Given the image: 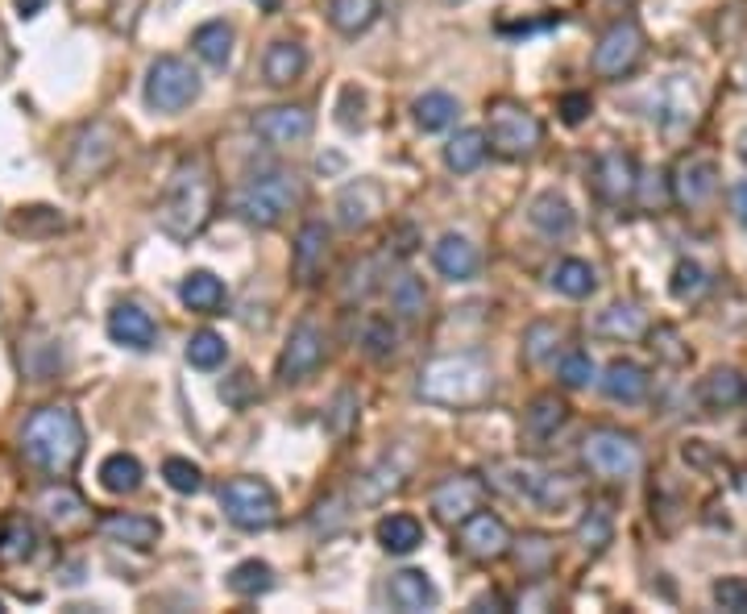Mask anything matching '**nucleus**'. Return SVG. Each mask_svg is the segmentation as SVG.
I'll list each match as a JSON object with an SVG mask.
<instances>
[{
    "instance_id": "1",
    "label": "nucleus",
    "mask_w": 747,
    "mask_h": 614,
    "mask_svg": "<svg viewBox=\"0 0 747 614\" xmlns=\"http://www.w3.org/2000/svg\"><path fill=\"white\" fill-rule=\"evenodd\" d=\"M216 204V183L204 158H183L175 175L166 179L163 204H159V229L175 241H191L204 233Z\"/></svg>"
},
{
    "instance_id": "2",
    "label": "nucleus",
    "mask_w": 747,
    "mask_h": 614,
    "mask_svg": "<svg viewBox=\"0 0 747 614\" xmlns=\"http://www.w3.org/2000/svg\"><path fill=\"white\" fill-rule=\"evenodd\" d=\"M22 452L34 470L63 477L79 465L84 457V424L71 407H42L25 420Z\"/></svg>"
},
{
    "instance_id": "3",
    "label": "nucleus",
    "mask_w": 747,
    "mask_h": 614,
    "mask_svg": "<svg viewBox=\"0 0 747 614\" xmlns=\"http://www.w3.org/2000/svg\"><path fill=\"white\" fill-rule=\"evenodd\" d=\"M494 391L491 366L478 354H448L428 361L416 382V395L436 407H478Z\"/></svg>"
},
{
    "instance_id": "4",
    "label": "nucleus",
    "mask_w": 747,
    "mask_h": 614,
    "mask_svg": "<svg viewBox=\"0 0 747 614\" xmlns=\"http://www.w3.org/2000/svg\"><path fill=\"white\" fill-rule=\"evenodd\" d=\"M300 200H304V183L295 179V170H257L237 188L233 208L245 225L275 229L291 208H300Z\"/></svg>"
},
{
    "instance_id": "5",
    "label": "nucleus",
    "mask_w": 747,
    "mask_h": 614,
    "mask_svg": "<svg viewBox=\"0 0 747 614\" xmlns=\"http://www.w3.org/2000/svg\"><path fill=\"white\" fill-rule=\"evenodd\" d=\"M491 482L498 490H507L515 498H528V502H536V507L553 511V515L578 495L565 473H548L540 470V465H532V461H503V465L491 470Z\"/></svg>"
},
{
    "instance_id": "6",
    "label": "nucleus",
    "mask_w": 747,
    "mask_h": 614,
    "mask_svg": "<svg viewBox=\"0 0 747 614\" xmlns=\"http://www.w3.org/2000/svg\"><path fill=\"white\" fill-rule=\"evenodd\" d=\"M220 511L241 532H266L279 520V495L262 477H233L220 486Z\"/></svg>"
},
{
    "instance_id": "7",
    "label": "nucleus",
    "mask_w": 747,
    "mask_h": 614,
    "mask_svg": "<svg viewBox=\"0 0 747 614\" xmlns=\"http://www.w3.org/2000/svg\"><path fill=\"white\" fill-rule=\"evenodd\" d=\"M582 457L590 473H598L607 482H623V477L640 473V465H644L640 440L631 432H619V427H594L582 440Z\"/></svg>"
},
{
    "instance_id": "8",
    "label": "nucleus",
    "mask_w": 747,
    "mask_h": 614,
    "mask_svg": "<svg viewBox=\"0 0 747 614\" xmlns=\"http://www.w3.org/2000/svg\"><path fill=\"white\" fill-rule=\"evenodd\" d=\"M486 138H491V145L503 154V158H523V154H532V150L540 145L544 129H540L536 113H528L523 104H515V100H498V104H491Z\"/></svg>"
},
{
    "instance_id": "9",
    "label": "nucleus",
    "mask_w": 747,
    "mask_h": 614,
    "mask_svg": "<svg viewBox=\"0 0 747 614\" xmlns=\"http://www.w3.org/2000/svg\"><path fill=\"white\" fill-rule=\"evenodd\" d=\"M195 95H200V75L191 72V63L175 59V54H163L150 63V75H145V104L150 108L179 113Z\"/></svg>"
},
{
    "instance_id": "10",
    "label": "nucleus",
    "mask_w": 747,
    "mask_h": 614,
    "mask_svg": "<svg viewBox=\"0 0 747 614\" xmlns=\"http://www.w3.org/2000/svg\"><path fill=\"white\" fill-rule=\"evenodd\" d=\"M644 59V29L631 22H615L594 47V75L603 79H623V75Z\"/></svg>"
},
{
    "instance_id": "11",
    "label": "nucleus",
    "mask_w": 747,
    "mask_h": 614,
    "mask_svg": "<svg viewBox=\"0 0 747 614\" xmlns=\"http://www.w3.org/2000/svg\"><path fill=\"white\" fill-rule=\"evenodd\" d=\"M320 361H325V332L316 329L312 320H304V324L291 329L287 345H282L279 379L287 382V386H291V382H304L320 370Z\"/></svg>"
},
{
    "instance_id": "12",
    "label": "nucleus",
    "mask_w": 747,
    "mask_h": 614,
    "mask_svg": "<svg viewBox=\"0 0 747 614\" xmlns=\"http://www.w3.org/2000/svg\"><path fill=\"white\" fill-rule=\"evenodd\" d=\"M457 543H461V552L473 557V561H498V557L511 552L515 540H511V527L498 520V515H491V511H473V515L461 523Z\"/></svg>"
},
{
    "instance_id": "13",
    "label": "nucleus",
    "mask_w": 747,
    "mask_h": 614,
    "mask_svg": "<svg viewBox=\"0 0 747 614\" xmlns=\"http://www.w3.org/2000/svg\"><path fill=\"white\" fill-rule=\"evenodd\" d=\"M482 498H486V482L461 473V477H448L432 490V511H436V520L461 527L473 511H482Z\"/></svg>"
},
{
    "instance_id": "14",
    "label": "nucleus",
    "mask_w": 747,
    "mask_h": 614,
    "mask_svg": "<svg viewBox=\"0 0 747 614\" xmlns=\"http://www.w3.org/2000/svg\"><path fill=\"white\" fill-rule=\"evenodd\" d=\"M328 270V229L320 220H307L295 233V250H291V274L300 286H316Z\"/></svg>"
},
{
    "instance_id": "15",
    "label": "nucleus",
    "mask_w": 747,
    "mask_h": 614,
    "mask_svg": "<svg viewBox=\"0 0 747 614\" xmlns=\"http://www.w3.org/2000/svg\"><path fill=\"white\" fill-rule=\"evenodd\" d=\"M254 133L270 145H295L312 133V113L295 108V104H275L254 113Z\"/></svg>"
},
{
    "instance_id": "16",
    "label": "nucleus",
    "mask_w": 747,
    "mask_h": 614,
    "mask_svg": "<svg viewBox=\"0 0 747 614\" xmlns=\"http://www.w3.org/2000/svg\"><path fill=\"white\" fill-rule=\"evenodd\" d=\"M719 188V163L714 158H681L673 170V200L681 208H701Z\"/></svg>"
},
{
    "instance_id": "17",
    "label": "nucleus",
    "mask_w": 747,
    "mask_h": 614,
    "mask_svg": "<svg viewBox=\"0 0 747 614\" xmlns=\"http://www.w3.org/2000/svg\"><path fill=\"white\" fill-rule=\"evenodd\" d=\"M635 158L628 150H603L598 163H594V188L607 204H623L635 195Z\"/></svg>"
},
{
    "instance_id": "18",
    "label": "nucleus",
    "mask_w": 747,
    "mask_h": 614,
    "mask_svg": "<svg viewBox=\"0 0 747 614\" xmlns=\"http://www.w3.org/2000/svg\"><path fill=\"white\" fill-rule=\"evenodd\" d=\"M117 158V133L109 125H92L79 133L75 154H71V175L79 179H96L100 170H109V163Z\"/></svg>"
},
{
    "instance_id": "19",
    "label": "nucleus",
    "mask_w": 747,
    "mask_h": 614,
    "mask_svg": "<svg viewBox=\"0 0 747 614\" xmlns=\"http://www.w3.org/2000/svg\"><path fill=\"white\" fill-rule=\"evenodd\" d=\"M382 216V188L374 179H357L337 195V220L345 229H366Z\"/></svg>"
},
{
    "instance_id": "20",
    "label": "nucleus",
    "mask_w": 747,
    "mask_h": 614,
    "mask_svg": "<svg viewBox=\"0 0 747 614\" xmlns=\"http://www.w3.org/2000/svg\"><path fill=\"white\" fill-rule=\"evenodd\" d=\"M109 336L125 345V349H154L159 341V324L150 320V311H141L138 304H121L109 311Z\"/></svg>"
},
{
    "instance_id": "21",
    "label": "nucleus",
    "mask_w": 747,
    "mask_h": 614,
    "mask_svg": "<svg viewBox=\"0 0 747 614\" xmlns=\"http://www.w3.org/2000/svg\"><path fill=\"white\" fill-rule=\"evenodd\" d=\"M432 261H436V270H441L444 279H453V283H469V279L478 274V266H482L478 245H473L469 236H457V233L441 236V241L432 245Z\"/></svg>"
},
{
    "instance_id": "22",
    "label": "nucleus",
    "mask_w": 747,
    "mask_h": 614,
    "mask_svg": "<svg viewBox=\"0 0 747 614\" xmlns=\"http://www.w3.org/2000/svg\"><path fill=\"white\" fill-rule=\"evenodd\" d=\"M648 386H653L648 370H644L640 361H631V357L610 361L607 374H603V391H607V399L623 402V407H635V402L648 399Z\"/></svg>"
},
{
    "instance_id": "23",
    "label": "nucleus",
    "mask_w": 747,
    "mask_h": 614,
    "mask_svg": "<svg viewBox=\"0 0 747 614\" xmlns=\"http://www.w3.org/2000/svg\"><path fill=\"white\" fill-rule=\"evenodd\" d=\"M100 536L113 543H125V548H154L159 536H163V527H159V520H150V515L113 511V515L100 520Z\"/></svg>"
},
{
    "instance_id": "24",
    "label": "nucleus",
    "mask_w": 747,
    "mask_h": 614,
    "mask_svg": "<svg viewBox=\"0 0 747 614\" xmlns=\"http://www.w3.org/2000/svg\"><path fill=\"white\" fill-rule=\"evenodd\" d=\"M391 606L395 611H407V614H416V611H432L436 606V586L428 581V573H420V568H403V573H395L391 577Z\"/></svg>"
},
{
    "instance_id": "25",
    "label": "nucleus",
    "mask_w": 747,
    "mask_h": 614,
    "mask_svg": "<svg viewBox=\"0 0 747 614\" xmlns=\"http://www.w3.org/2000/svg\"><path fill=\"white\" fill-rule=\"evenodd\" d=\"M262 72H266V84H275V88H287V84H295V79L307 72V50H304V42H291V38H282V42H270L266 59H262Z\"/></svg>"
},
{
    "instance_id": "26",
    "label": "nucleus",
    "mask_w": 747,
    "mask_h": 614,
    "mask_svg": "<svg viewBox=\"0 0 747 614\" xmlns=\"http://www.w3.org/2000/svg\"><path fill=\"white\" fill-rule=\"evenodd\" d=\"M179 299H183L191 311H200V316H220L225 304H229V291H225V283H220L216 274H208V270H191L183 279V286H179Z\"/></svg>"
},
{
    "instance_id": "27",
    "label": "nucleus",
    "mask_w": 747,
    "mask_h": 614,
    "mask_svg": "<svg viewBox=\"0 0 747 614\" xmlns=\"http://www.w3.org/2000/svg\"><path fill=\"white\" fill-rule=\"evenodd\" d=\"M532 225H536L544 236H569L573 233V225H578V216H573V208H569V200L565 195H557V191H544V195H536V204H532Z\"/></svg>"
},
{
    "instance_id": "28",
    "label": "nucleus",
    "mask_w": 747,
    "mask_h": 614,
    "mask_svg": "<svg viewBox=\"0 0 747 614\" xmlns=\"http://www.w3.org/2000/svg\"><path fill=\"white\" fill-rule=\"evenodd\" d=\"M565 420H569V407L557 395H536L528 402V411H523V427H528L532 440H553L565 427Z\"/></svg>"
},
{
    "instance_id": "29",
    "label": "nucleus",
    "mask_w": 747,
    "mask_h": 614,
    "mask_svg": "<svg viewBox=\"0 0 747 614\" xmlns=\"http://www.w3.org/2000/svg\"><path fill=\"white\" fill-rule=\"evenodd\" d=\"M548 283H553V291H560L565 299H585V295L598 291V270L582 258H565L553 266V279H548Z\"/></svg>"
},
{
    "instance_id": "30",
    "label": "nucleus",
    "mask_w": 747,
    "mask_h": 614,
    "mask_svg": "<svg viewBox=\"0 0 747 614\" xmlns=\"http://www.w3.org/2000/svg\"><path fill=\"white\" fill-rule=\"evenodd\" d=\"M378 543L391 557H407L423 543V523L416 515H387V520H378Z\"/></svg>"
},
{
    "instance_id": "31",
    "label": "nucleus",
    "mask_w": 747,
    "mask_h": 614,
    "mask_svg": "<svg viewBox=\"0 0 747 614\" xmlns=\"http://www.w3.org/2000/svg\"><path fill=\"white\" fill-rule=\"evenodd\" d=\"M744 399H747V382L735 370H710L701 379V402L710 411H731V407H739Z\"/></svg>"
},
{
    "instance_id": "32",
    "label": "nucleus",
    "mask_w": 747,
    "mask_h": 614,
    "mask_svg": "<svg viewBox=\"0 0 747 614\" xmlns=\"http://www.w3.org/2000/svg\"><path fill=\"white\" fill-rule=\"evenodd\" d=\"M34 548H38V532L25 515L0 523V565H22L34 557Z\"/></svg>"
},
{
    "instance_id": "33",
    "label": "nucleus",
    "mask_w": 747,
    "mask_h": 614,
    "mask_svg": "<svg viewBox=\"0 0 747 614\" xmlns=\"http://www.w3.org/2000/svg\"><path fill=\"white\" fill-rule=\"evenodd\" d=\"M486 145H491V138L482 129H461L457 138H448V145H444V163H448V170H457V175H469V170L482 166Z\"/></svg>"
},
{
    "instance_id": "34",
    "label": "nucleus",
    "mask_w": 747,
    "mask_h": 614,
    "mask_svg": "<svg viewBox=\"0 0 747 614\" xmlns=\"http://www.w3.org/2000/svg\"><path fill=\"white\" fill-rule=\"evenodd\" d=\"M100 486L109 495H134L141 486V461L129 452H113L100 461Z\"/></svg>"
},
{
    "instance_id": "35",
    "label": "nucleus",
    "mask_w": 747,
    "mask_h": 614,
    "mask_svg": "<svg viewBox=\"0 0 747 614\" xmlns=\"http://www.w3.org/2000/svg\"><path fill=\"white\" fill-rule=\"evenodd\" d=\"M191 47H195V54H200L204 63L225 67V63H229V54H233V29H229L225 22L200 25V29L191 34Z\"/></svg>"
},
{
    "instance_id": "36",
    "label": "nucleus",
    "mask_w": 747,
    "mask_h": 614,
    "mask_svg": "<svg viewBox=\"0 0 747 614\" xmlns=\"http://www.w3.org/2000/svg\"><path fill=\"white\" fill-rule=\"evenodd\" d=\"M416 125H420L423 133H441V129H448L453 120H457V100L448 92H423L420 100H416Z\"/></svg>"
},
{
    "instance_id": "37",
    "label": "nucleus",
    "mask_w": 747,
    "mask_h": 614,
    "mask_svg": "<svg viewBox=\"0 0 747 614\" xmlns=\"http://www.w3.org/2000/svg\"><path fill=\"white\" fill-rule=\"evenodd\" d=\"M328 22L341 34H362V29H370L378 22V0H332Z\"/></svg>"
},
{
    "instance_id": "38",
    "label": "nucleus",
    "mask_w": 747,
    "mask_h": 614,
    "mask_svg": "<svg viewBox=\"0 0 747 614\" xmlns=\"http://www.w3.org/2000/svg\"><path fill=\"white\" fill-rule=\"evenodd\" d=\"M42 515H47L50 523H59V527H71V523H84V498L75 495V490H67V486H50L47 495H42Z\"/></svg>"
},
{
    "instance_id": "39",
    "label": "nucleus",
    "mask_w": 747,
    "mask_h": 614,
    "mask_svg": "<svg viewBox=\"0 0 747 614\" xmlns=\"http://www.w3.org/2000/svg\"><path fill=\"white\" fill-rule=\"evenodd\" d=\"M13 233H25V236H47V233H59L67 229V220L59 216V208H47V204H34V208H17L13 220H9Z\"/></svg>"
},
{
    "instance_id": "40",
    "label": "nucleus",
    "mask_w": 747,
    "mask_h": 614,
    "mask_svg": "<svg viewBox=\"0 0 747 614\" xmlns=\"http://www.w3.org/2000/svg\"><path fill=\"white\" fill-rule=\"evenodd\" d=\"M610 536H615V520H610V507H590L582 515V523H578V540H582V548L594 557V552H603L610 543Z\"/></svg>"
},
{
    "instance_id": "41",
    "label": "nucleus",
    "mask_w": 747,
    "mask_h": 614,
    "mask_svg": "<svg viewBox=\"0 0 747 614\" xmlns=\"http://www.w3.org/2000/svg\"><path fill=\"white\" fill-rule=\"evenodd\" d=\"M594 329L603 332V336L631 341V336H640V332H644V311H640L635 304H615L598 316V324H594Z\"/></svg>"
},
{
    "instance_id": "42",
    "label": "nucleus",
    "mask_w": 747,
    "mask_h": 614,
    "mask_svg": "<svg viewBox=\"0 0 747 614\" xmlns=\"http://www.w3.org/2000/svg\"><path fill=\"white\" fill-rule=\"evenodd\" d=\"M515 557H519V568L528 573V577H544L548 568H553V561H557V548H553V540H544V536H523L519 543H511Z\"/></svg>"
},
{
    "instance_id": "43",
    "label": "nucleus",
    "mask_w": 747,
    "mask_h": 614,
    "mask_svg": "<svg viewBox=\"0 0 747 614\" xmlns=\"http://www.w3.org/2000/svg\"><path fill=\"white\" fill-rule=\"evenodd\" d=\"M362 349H366V357H374V361H387V357L398 349L395 324H391L387 316H370V320L362 324Z\"/></svg>"
},
{
    "instance_id": "44",
    "label": "nucleus",
    "mask_w": 747,
    "mask_h": 614,
    "mask_svg": "<svg viewBox=\"0 0 747 614\" xmlns=\"http://www.w3.org/2000/svg\"><path fill=\"white\" fill-rule=\"evenodd\" d=\"M391 307H395V316H403V320L423 316V307H428V291H423V283L416 279V274H398L395 283H391Z\"/></svg>"
},
{
    "instance_id": "45",
    "label": "nucleus",
    "mask_w": 747,
    "mask_h": 614,
    "mask_svg": "<svg viewBox=\"0 0 747 614\" xmlns=\"http://www.w3.org/2000/svg\"><path fill=\"white\" fill-rule=\"evenodd\" d=\"M275 586V573L266 561H241V565L229 573V590L241 593V598H257Z\"/></svg>"
},
{
    "instance_id": "46",
    "label": "nucleus",
    "mask_w": 747,
    "mask_h": 614,
    "mask_svg": "<svg viewBox=\"0 0 747 614\" xmlns=\"http://www.w3.org/2000/svg\"><path fill=\"white\" fill-rule=\"evenodd\" d=\"M225 336H216L212 329H204V332H195L191 341H187V361L195 366V370H216L220 361H225Z\"/></svg>"
},
{
    "instance_id": "47",
    "label": "nucleus",
    "mask_w": 747,
    "mask_h": 614,
    "mask_svg": "<svg viewBox=\"0 0 747 614\" xmlns=\"http://www.w3.org/2000/svg\"><path fill=\"white\" fill-rule=\"evenodd\" d=\"M163 477H166V486L179 490V495H200V490H204V473H200V465H191L183 457H166Z\"/></svg>"
},
{
    "instance_id": "48",
    "label": "nucleus",
    "mask_w": 747,
    "mask_h": 614,
    "mask_svg": "<svg viewBox=\"0 0 747 614\" xmlns=\"http://www.w3.org/2000/svg\"><path fill=\"white\" fill-rule=\"evenodd\" d=\"M557 341H560L557 324L540 320V324H532V329L523 332V357H528V361H544V357L557 349Z\"/></svg>"
},
{
    "instance_id": "49",
    "label": "nucleus",
    "mask_w": 747,
    "mask_h": 614,
    "mask_svg": "<svg viewBox=\"0 0 747 614\" xmlns=\"http://www.w3.org/2000/svg\"><path fill=\"white\" fill-rule=\"evenodd\" d=\"M560 382H565L569 391H582V386H590V382H594V357L582 354V349L565 354V357H560Z\"/></svg>"
},
{
    "instance_id": "50",
    "label": "nucleus",
    "mask_w": 747,
    "mask_h": 614,
    "mask_svg": "<svg viewBox=\"0 0 747 614\" xmlns=\"http://www.w3.org/2000/svg\"><path fill=\"white\" fill-rule=\"evenodd\" d=\"M669 291H673L678 299H698L701 291H706V270H701L698 261H678Z\"/></svg>"
},
{
    "instance_id": "51",
    "label": "nucleus",
    "mask_w": 747,
    "mask_h": 614,
    "mask_svg": "<svg viewBox=\"0 0 747 614\" xmlns=\"http://www.w3.org/2000/svg\"><path fill=\"white\" fill-rule=\"evenodd\" d=\"M714 602L731 614H747V581L744 577H723V581H714Z\"/></svg>"
},
{
    "instance_id": "52",
    "label": "nucleus",
    "mask_w": 747,
    "mask_h": 614,
    "mask_svg": "<svg viewBox=\"0 0 747 614\" xmlns=\"http://www.w3.org/2000/svg\"><path fill=\"white\" fill-rule=\"evenodd\" d=\"M648 336H653V354L656 357H664V361H669V366H681V361H685V349H678L681 345V336H678V329H669V324H660V329H653L648 332Z\"/></svg>"
},
{
    "instance_id": "53",
    "label": "nucleus",
    "mask_w": 747,
    "mask_h": 614,
    "mask_svg": "<svg viewBox=\"0 0 747 614\" xmlns=\"http://www.w3.org/2000/svg\"><path fill=\"white\" fill-rule=\"evenodd\" d=\"M590 108H594V100H590V92H565L557 104V113L565 125H582L585 117H590Z\"/></svg>"
},
{
    "instance_id": "54",
    "label": "nucleus",
    "mask_w": 747,
    "mask_h": 614,
    "mask_svg": "<svg viewBox=\"0 0 747 614\" xmlns=\"http://www.w3.org/2000/svg\"><path fill=\"white\" fill-rule=\"evenodd\" d=\"M245 386H250V374L241 370V374H233V382H225V386H220V399L233 402V407H241V402H245V395H241Z\"/></svg>"
},
{
    "instance_id": "55",
    "label": "nucleus",
    "mask_w": 747,
    "mask_h": 614,
    "mask_svg": "<svg viewBox=\"0 0 747 614\" xmlns=\"http://www.w3.org/2000/svg\"><path fill=\"white\" fill-rule=\"evenodd\" d=\"M731 208H735V216H739V225L747 229V179H739V183L731 188Z\"/></svg>"
},
{
    "instance_id": "56",
    "label": "nucleus",
    "mask_w": 747,
    "mask_h": 614,
    "mask_svg": "<svg viewBox=\"0 0 747 614\" xmlns=\"http://www.w3.org/2000/svg\"><path fill=\"white\" fill-rule=\"evenodd\" d=\"M337 407H341V411H350V407H353V395H350V391H345V395L337 399ZM332 427H337V432H345V420H341V415H332Z\"/></svg>"
},
{
    "instance_id": "57",
    "label": "nucleus",
    "mask_w": 747,
    "mask_h": 614,
    "mask_svg": "<svg viewBox=\"0 0 747 614\" xmlns=\"http://www.w3.org/2000/svg\"><path fill=\"white\" fill-rule=\"evenodd\" d=\"M17 9H22V17H34L42 9V0H17Z\"/></svg>"
},
{
    "instance_id": "58",
    "label": "nucleus",
    "mask_w": 747,
    "mask_h": 614,
    "mask_svg": "<svg viewBox=\"0 0 747 614\" xmlns=\"http://www.w3.org/2000/svg\"><path fill=\"white\" fill-rule=\"evenodd\" d=\"M739 158H744V163H747V129H744V133H739Z\"/></svg>"
},
{
    "instance_id": "59",
    "label": "nucleus",
    "mask_w": 747,
    "mask_h": 614,
    "mask_svg": "<svg viewBox=\"0 0 747 614\" xmlns=\"http://www.w3.org/2000/svg\"><path fill=\"white\" fill-rule=\"evenodd\" d=\"M262 4H266V9H275V0H262Z\"/></svg>"
},
{
    "instance_id": "60",
    "label": "nucleus",
    "mask_w": 747,
    "mask_h": 614,
    "mask_svg": "<svg viewBox=\"0 0 747 614\" xmlns=\"http://www.w3.org/2000/svg\"><path fill=\"white\" fill-rule=\"evenodd\" d=\"M744 88H747V72H744Z\"/></svg>"
},
{
    "instance_id": "61",
    "label": "nucleus",
    "mask_w": 747,
    "mask_h": 614,
    "mask_svg": "<svg viewBox=\"0 0 747 614\" xmlns=\"http://www.w3.org/2000/svg\"><path fill=\"white\" fill-rule=\"evenodd\" d=\"M0 611H4V606H0Z\"/></svg>"
}]
</instances>
